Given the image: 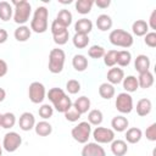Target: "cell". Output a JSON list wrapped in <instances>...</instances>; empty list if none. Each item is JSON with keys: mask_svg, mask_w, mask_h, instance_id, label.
Returning <instances> with one entry per match:
<instances>
[{"mask_svg": "<svg viewBox=\"0 0 156 156\" xmlns=\"http://www.w3.org/2000/svg\"><path fill=\"white\" fill-rule=\"evenodd\" d=\"M48 18H49V10L45 6H38L30 21V30L38 34L45 33L49 27Z\"/></svg>", "mask_w": 156, "mask_h": 156, "instance_id": "6da1fadb", "label": "cell"}, {"mask_svg": "<svg viewBox=\"0 0 156 156\" xmlns=\"http://www.w3.org/2000/svg\"><path fill=\"white\" fill-rule=\"evenodd\" d=\"M13 5V21L20 24V26H24V23L29 20L30 13H32V6L28 1L26 0H13L12 1Z\"/></svg>", "mask_w": 156, "mask_h": 156, "instance_id": "7a4b0ae2", "label": "cell"}, {"mask_svg": "<svg viewBox=\"0 0 156 156\" xmlns=\"http://www.w3.org/2000/svg\"><path fill=\"white\" fill-rule=\"evenodd\" d=\"M108 39H110V43L115 46H119V48H124V49H128L133 45L134 43V39H133V35L124 30V29H113L110 35H108Z\"/></svg>", "mask_w": 156, "mask_h": 156, "instance_id": "3957f363", "label": "cell"}, {"mask_svg": "<svg viewBox=\"0 0 156 156\" xmlns=\"http://www.w3.org/2000/svg\"><path fill=\"white\" fill-rule=\"evenodd\" d=\"M66 54L62 49H52L49 54V71L54 74L61 73L65 67Z\"/></svg>", "mask_w": 156, "mask_h": 156, "instance_id": "277c9868", "label": "cell"}, {"mask_svg": "<svg viewBox=\"0 0 156 156\" xmlns=\"http://www.w3.org/2000/svg\"><path fill=\"white\" fill-rule=\"evenodd\" d=\"M90 134H91V126L88 122H79L71 130L72 138L79 144L88 143V140L90 138Z\"/></svg>", "mask_w": 156, "mask_h": 156, "instance_id": "5b68a950", "label": "cell"}, {"mask_svg": "<svg viewBox=\"0 0 156 156\" xmlns=\"http://www.w3.org/2000/svg\"><path fill=\"white\" fill-rule=\"evenodd\" d=\"M116 108L118 112H121L122 115H127V113H130L133 111V98L129 93H119L116 98Z\"/></svg>", "mask_w": 156, "mask_h": 156, "instance_id": "8992f818", "label": "cell"}, {"mask_svg": "<svg viewBox=\"0 0 156 156\" xmlns=\"http://www.w3.org/2000/svg\"><path fill=\"white\" fill-rule=\"evenodd\" d=\"M28 96L33 104H41L46 96V90L44 84L40 82L30 83L28 88Z\"/></svg>", "mask_w": 156, "mask_h": 156, "instance_id": "52a82bcc", "label": "cell"}, {"mask_svg": "<svg viewBox=\"0 0 156 156\" xmlns=\"http://www.w3.org/2000/svg\"><path fill=\"white\" fill-rule=\"evenodd\" d=\"M22 144V136L16 132H9L4 135L2 139V149L7 152H15Z\"/></svg>", "mask_w": 156, "mask_h": 156, "instance_id": "ba28073f", "label": "cell"}, {"mask_svg": "<svg viewBox=\"0 0 156 156\" xmlns=\"http://www.w3.org/2000/svg\"><path fill=\"white\" fill-rule=\"evenodd\" d=\"M93 138L98 144H111L115 140V132L111 128L96 127L93 130Z\"/></svg>", "mask_w": 156, "mask_h": 156, "instance_id": "9c48e42d", "label": "cell"}, {"mask_svg": "<svg viewBox=\"0 0 156 156\" xmlns=\"http://www.w3.org/2000/svg\"><path fill=\"white\" fill-rule=\"evenodd\" d=\"M82 156H106L105 149L98 143H85L80 152Z\"/></svg>", "mask_w": 156, "mask_h": 156, "instance_id": "30bf717a", "label": "cell"}, {"mask_svg": "<svg viewBox=\"0 0 156 156\" xmlns=\"http://www.w3.org/2000/svg\"><path fill=\"white\" fill-rule=\"evenodd\" d=\"M18 126L23 132H29L34 128L35 126V117L32 112H23L20 116L18 119Z\"/></svg>", "mask_w": 156, "mask_h": 156, "instance_id": "8fae6325", "label": "cell"}, {"mask_svg": "<svg viewBox=\"0 0 156 156\" xmlns=\"http://www.w3.org/2000/svg\"><path fill=\"white\" fill-rule=\"evenodd\" d=\"M123 78H124V71L119 67H111L107 72V83L112 85L122 83Z\"/></svg>", "mask_w": 156, "mask_h": 156, "instance_id": "7c38bea8", "label": "cell"}, {"mask_svg": "<svg viewBox=\"0 0 156 156\" xmlns=\"http://www.w3.org/2000/svg\"><path fill=\"white\" fill-rule=\"evenodd\" d=\"M128 126H129V122L127 119V117H124L123 115H118V116H115L111 121V127H112V130L113 132H126L128 129Z\"/></svg>", "mask_w": 156, "mask_h": 156, "instance_id": "4fadbf2b", "label": "cell"}, {"mask_svg": "<svg viewBox=\"0 0 156 156\" xmlns=\"http://www.w3.org/2000/svg\"><path fill=\"white\" fill-rule=\"evenodd\" d=\"M111 152L115 156H124L128 152V145L122 139H115L111 143Z\"/></svg>", "mask_w": 156, "mask_h": 156, "instance_id": "5bb4252c", "label": "cell"}, {"mask_svg": "<svg viewBox=\"0 0 156 156\" xmlns=\"http://www.w3.org/2000/svg\"><path fill=\"white\" fill-rule=\"evenodd\" d=\"M150 65H151V62H150L149 56L143 55V54L138 55L135 61H134V67L139 73H144V72L150 71Z\"/></svg>", "mask_w": 156, "mask_h": 156, "instance_id": "9a60e30c", "label": "cell"}, {"mask_svg": "<svg viewBox=\"0 0 156 156\" xmlns=\"http://www.w3.org/2000/svg\"><path fill=\"white\" fill-rule=\"evenodd\" d=\"M135 108H136L138 116L145 117V116H147L151 112V110H152V102H151V100H149L146 98H143V99H140L136 102V107Z\"/></svg>", "mask_w": 156, "mask_h": 156, "instance_id": "2e32d148", "label": "cell"}, {"mask_svg": "<svg viewBox=\"0 0 156 156\" xmlns=\"http://www.w3.org/2000/svg\"><path fill=\"white\" fill-rule=\"evenodd\" d=\"M74 30L76 33H82L88 35L93 30V22L88 18H80L74 23Z\"/></svg>", "mask_w": 156, "mask_h": 156, "instance_id": "e0dca14e", "label": "cell"}, {"mask_svg": "<svg viewBox=\"0 0 156 156\" xmlns=\"http://www.w3.org/2000/svg\"><path fill=\"white\" fill-rule=\"evenodd\" d=\"M141 138H143V132L140 128L132 127V128H128L126 130V143L136 144L141 140Z\"/></svg>", "mask_w": 156, "mask_h": 156, "instance_id": "ac0fdd59", "label": "cell"}, {"mask_svg": "<svg viewBox=\"0 0 156 156\" xmlns=\"http://www.w3.org/2000/svg\"><path fill=\"white\" fill-rule=\"evenodd\" d=\"M138 79V84H139V88H143V89H149L154 85V82H155V78H154V74L147 71V72H144V73H139V77L136 78Z\"/></svg>", "mask_w": 156, "mask_h": 156, "instance_id": "d6986e66", "label": "cell"}, {"mask_svg": "<svg viewBox=\"0 0 156 156\" xmlns=\"http://www.w3.org/2000/svg\"><path fill=\"white\" fill-rule=\"evenodd\" d=\"M112 24H113V22H112L111 16H108L106 13H101L96 18V27L101 32H106V30L111 29L112 28Z\"/></svg>", "mask_w": 156, "mask_h": 156, "instance_id": "ffe728a7", "label": "cell"}, {"mask_svg": "<svg viewBox=\"0 0 156 156\" xmlns=\"http://www.w3.org/2000/svg\"><path fill=\"white\" fill-rule=\"evenodd\" d=\"M132 32L136 37H144L149 32V26L147 22L144 20H136L132 24Z\"/></svg>", "mask_w": 156, "mask_h": 156, "instance_id": "44dd1931", "label": "cell"}, {"mask_svg": "<svg viewBox=\"0 0 156 156\" xmlns=\"http://www.w3.org/2000/svg\"><path fill=\"white\" fill-rule=\"evenodd\" d=\"M30 35H32V30H30V28L27 27V26H20V27H17V28L15 29V32H13L15 39H16L17 41H21V43L27 41V40L30 38Z\"/></svg>", "mask_w": 156, "mask_h": 156, "instance_id": "7402d4cb", "label": "cell"}, {"mask_svg": "<svg viewBox=\"0 0 156 156\" xmlns=\"http://www.w3.org/2000/svg\"><path fill=\"white\" fill-rule=\"evenodd\" d=\"M72 66L77 72H84L88 68V58L82 54H77L72 58Z\"/></svg>", "mask_w": 156, "mask_h": 156, "instance_id": "603a6c76", "label": "cell"}, {"mask_svg": "<svg viewBox=\"0 0 156 156\" xmlns=\"http://www.w3.org/2000/svg\"><path fill=\"white\" fill-rule=\"evenodd\" d=\"M13 16V7L7 1H0V20L7 22Z\"/></svg>", "mask_w": 156, "mask_h": 156, "instance_id": "cb8c5ba5", "label": "cell"}, {"mask_svg": "<svg viewBox=\"0 0 156 156\" xmlns=\"http://www.w3.org/2000/svg\"><path fill=\"white\" fill-rule=\"evenodd\" d=\"M123 84V89L126 90V93H134L139 89V84H138V79L134 76H127L123 78L122 80Z\"/></svg>", "mask_w": 156, "mask_h": 156, "instance_id": "d4e9b609", "label": "cell"}, {"mask_svg": "<svg viewBox=\"0 0 156 156\" xmlns=\"http://www.w3.org/2000/svg\"><path fill=\"white\" fill-rule=\"evenodd\" d=\"M115 93H116L115 85H112V84H110V83H107V82L100 84V87H99V95H100L102 99H105V100L112 99V98L115 96Z\"/></svg>", "mask_w": 156, "mask_h": 156, "instance_id": "484cf974", "label": "cell"}, {"mask_svg": "<svg viewBox=\"0 0 156 156\" xmlns=\"http://www.w3.org/2000/svg\"><path fill=\"white\" fill-rule=\"evenodd\" d=\"M34 130H35L37 135H39V136H48L52 133V126L46 121H40V122L35 123Z\"/></svg>", "mask_w": 156, "mask_h": 156, "instance_id": "4316f807", "label": "cell"}, {"mask_svg": "<svg viewBox=\"0 0 156 156\" xmlns=\"http://www.w3.org/2000/svg\"><path fill=\"white\" fill-rule=\"evenodd\" d=\"M90 99L89 98H87V96H79V98H77V100L73 102V106L77 108V111L80 113V115H83V113H87L88 111H89V108H90Z\"/></svg>", "mask_w": 156, "mask_h": 156, "instance_id": "83f0119b", "label": "cell"}, {"mask_svg": "<svg viewBox=\"0 0 156 156\" xmlns=\"http://www.w3.org/2000/svg\"><path fill=\"white\" fill-rule=\"evenodd\" d=\"M73 105V102H72V100H71V98L66 94L63 98H61L57 102H55L52 106H54V108L57 111V112H61V113H65L71 106Z\"/></svg>", "mask_w": 156, "mask_h": 156, "instance_id": "f1b7e54d", "label": "cell"}, {"mask_svg": "<svg viewBox=\"0 0 156 156\" xmlns=\"http://www.w3.org/2000/svg\"><path fill=\"white\" fill-rule=\"evenodd\" d=\"M94 5V0H77L74 6L78 13L80 15H87L91 11V7Z\"/></svg>", "mask_w": 156, "mask_h": 156, "instance_id": "f546056e", "label": "cell"}, {"mask_svg": "<svg viewBox=\"0 0 156 156\" xmlns=\"http://www.w3.org/2000/svg\"><path fill=\"white\" fill-rule=\"evenodd\" d=\"M104 121V115L99 108L90 110L88 113V123L90 126H100Z\"/></svg>", "mask_w": 156, "mask_h": 156, "instance_id": "4dcf8cb0", "label": "cell"}, {"mask_svg": "<svg viewBox=\"0 0 156 156\" xmlns=\"http://www.w3.org/2000/svg\"><path fill=\"white\" fill-rule=\"evenodd\" d=\"M89 35L82 34V33H76L72 38V43L77 49H84L89 44Z\"/></svg>", "mask_w": 156, "mask_h": 156, "instance_id": "1f68e13d", "label": "cell"}, {"mask_svg": "<svg viewBox=\"0 0 156 156\" xmlns=\"http://www.w3.org/2000/svg\"><path fill=\"white\" fill-rule=\"evenodd\" d=\"M132 61V54L128 50H119L117 51V60H116V65H118L119 67H126Z\"/></svg>", "mask_w": 156, "mask_h": 156, "instance_id": "d6a6232c", "label": "cell"}, {"mask_svg": "<svg viewBox=\"0 0 156 156\" xmlns=\"http://www.w3.org/2000/svg\"><path fill=\"white\" fill-rule=\"evenodd\" d=\"M72 18H73V16L69 10H61V11H58L55 20H57L61 24H63L66 28H68V26L72 23Z\"/></svg>", "mask_w": 156, "mask_h": 156, "instance_id": "836d02e7", "label": "cell"}, {"mask_svg": "<svg viewBox=\"0 0 156 156\" xmlns=\"http://www.w3.org/2000/svg\"><path fill=\"white\" fill-rule=\"evenodd\" d=\"M15 124H16V116H15V113H12V112L2 113L0 127H2V128H5V129H10V128H12Z\"/></svg>", "mask_w": 156, "mask_h": 156, "instance_id": "e575fe53", "label": "cell"}, {"mask_svg": "<svg viewBox=\"0 0 156 156\" xmlns=\"http://www.w3.org/2000/svg\"><path fill=\"white\" fill-rule=\"evenodd\" d=\"M66 95V93L61 89V88H51L48 93H46V96H48V99L51 101V104L54 105L55 102H57L61 98H63Z\"/></svg>", "mask_w": 156, "mask_h": 156, "instance_id": "d590c367", "label": "cell"}, {"mask_svg": "<svg viewBox=\"0 0 156 156\" xmlns=\"http://www.w3.org/2000/svg\"><path fill=\"white\" fill-rule=\"evenodd\" d=\"M105 49L101 45H91L88 50V55L91 58H101L105 55Z\"/></svg>", "mask_w": 156, "mask_h": 156, "instance_id": "8d00e7d4", "label": "cell"}, {"mask_svg": "<svg viewBox=\"0 0 156 156\" xmlns=\"http://www.w3.org/2000/svg\"><path fill=\"white\" fill-rule=\"evenodd\" d=\"M116 60H117V50H108L107 52H105L104 55V63L107 67H115L116 65Z\"/></svg>", "mask_w": 156, "mask_h": 156, "instance_id": "74e56055", "label": "cell"}, {"mask_svg": "<svg viewBox=\"0 0 156 156\" xmlns=\"http://www.w3.org/2000/svg\"><path fill=\"white\" fill-rule=\"evenodd\" d=\"M39 116L45 121V119H49L52 117L54 115V107L49 104H43L40 107H39Z\"/></svg>", "mask_w": 156, "mask_h": 156, "instance_id": "f35d334b", "label": "cell"}, {"mask_svg": "<svg viewBox=\"0 0 156 156\" xmlns=\"http://www.w3.org/2000/svg\"><path fill=\"white\" fill-rule=\"evenodd\" d=\"M63 115H65V118H66L68 122H77V121L80 118V116H82V115L77 111V108H76L73 105H72Z\"/></svg>", "mask_w": 156, "mask_h": 156, "instance_id": "ab89813d", "label": "cell"}, {"mask_svg": "<svg viewBox=\"0 0 156 156\" xmlns=\"http://www.w3.org/2000/svg\"><path fill=\"white\" fill-rule=\"evenodd\" d=\"M66 90H67L69 94L74 95V94H77V93L80 91V83H79L77 79H69V80L66 83Z\"/></svg>", "mask_w": 156, "mask_h": 156, "instance_id": "60d3db41", "label": "cell"}, {"mask_svg": "<svg viewBox=\"0 0 156 156\" xmlns=\"http://www.w3.org/2000/svg\"><path fill=\"white\" fill-rule=\"evenodd\" d=\"M68 38H69V33H68V29L62 32V33H58V34H55L52 35V39H54V43L57 44V45H65L67 41H68Z\"/></svg>", "mask_w": 156, "mask_h": 156, "instance_id": "b9f144b4", "label": "cell"}, {"mask_svg": "<svg viewBox=\"0 0 156 156\" xmlns=\"http://www.w3.org/2000/svg\"><path fill=\"white\" fill-rule=\"evenodd\" d=\"M50 30H51V34H52V35H55V34H58V33H62V32L67 30V28H66L63 24H61L57 20H54V21L51 22Z\"/></svg>", "mask_w": 156, "mask_h": 156, "instance_id": "7bdbcfd3", "label": "cell"}, {"mask_svg": "<svg viewBox=\"0 0 156 156\" xmlns=\"http://www.w3.org/2000/svg\"><path fill=\"white\" fill-rule=\"evenodd\" d=\"M144 41L150 48H156V32H147L144 35Z\"/></svg>", "mask_w": 156, "mask_h": 156, "instance_id": "ee69618b", "label": "cell"}, {"mask_svg": "<svg viewBox=\"0 0 156 156\" xmlns=\"http://www.w3.org/2000/svg\"><path fill=\"white\" fill-rule=\"evenodd\" d=\"M145 136L150 141H156V123H152L146 128Z\"/></svg>", "mask_w": 156, "mask_h": 156, "instance_id": "f6af8a7d", "label": "cell"}, {"mask_svg": "<svg viewBox=\"0 0 156 156\" xmlns=\"http://www.w3.org/2000/svg\"><path fill=\"white\" fill-rule=\"evenodd\" d=\"M147 26H149V28H151V29H152V32H155V30H156V9L151 12Z\"/></svg>", "mask_w": 156, "mask_h": 156, "instance_id": "bcb514c9", "label": "cell"}, {"mask_svg": "<svg viewBox=\"0 0 156 156\" xmlns=\"http://www.w3.org/2000/svg\"><path fill=\"white\" fill-rule=\"evenodd\" d=\"M7 71H9V66H7L6 61L2 60V58H0V78L4 77V76H6Z\"/></svg>", "mask_w": 156, "mask_h": 156, "instance_id": "7dc6e473", "label": "cell"}, {"mask_svg": "<svg viewBox=\"0 0 156 156\" xmlns=\"http://www.w3.org/2000/svg\"><path fill=\"white\" fill-rule=\"evenodd\" d=\"M94 4L100 9H107L110 6L111 1L110 0H96V1H94Z\"/></svg>", "mask_w": 156, "mask_h": 156, "instance_id": "c3c4849f", "label": "cell"}, {"mask_svg": "<svg viewBox=\"0 0 156 156\" xmlns=\"http://www.w3.org/2000/svg\"><path fill=\"white\" fill-rule=\"evenodd\" d=\"M7 38H9V33L6 29L4 28H0V44H4L7 41Z\"/></svg>", "mask_w": 156, "mask_h": 156, "instance_id": "681fc988", "label": "cell"}, {"mask_svg": "<svg viewBox=\"0 0 156 156\" xmlns=\"http://www.w3.org/2000/svg\"><path fill=\"white\" fill-rule=\"evenodd\" d=\"M5 98H6V91H5V89L0 88V102H1V101H4V100H5Z\"/></svg>", "mask_w": 156, "mask_h": 156, "instance_id": "f907efd6", "label": "cell"}, {"mask_svg": "<svg viewBox=\"0 0 156 156\" xmlns=\"http://www.w3.org/2000/svg\"><path fill=\"white\" fill-rule=\"evenodd\" d=\"M0 156H2V145L0 144Z\"/></svg>", "mask_w": 156, "mask_h": 156, "instance_id": "816d5d0a", "label": "cell"}, {"mask_svg": "<svg viewBox=\"0 0 156 156\" xmlns=\"http://www.w3.org/2000/svg\"><path fill=\"white\" fill-rule=\"evenodd\" d=\"M1 117H2V113H0V124H1Z\"/></svg>", "mask_w": 156, "mask_h": 156, "instance_id": "f5cc1de1", "label": "cell"}]
</instances>
